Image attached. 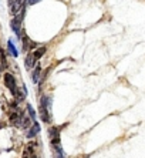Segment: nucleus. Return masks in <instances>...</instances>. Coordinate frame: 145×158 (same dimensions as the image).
Segmentation results:
<instances>
[{"label":"nucleus","mask_w":145,"mask_h":158,"mask_svg":"<svg viewBox=\"0 0 145 158\" xmlns=\"http://www.w3.org/2000/svg\"><path fill=\"white\" fill-rule=\"evenodd\" d=\"M51 143V150H53V158H64V151L60 144V128L58 127H51L48 131Z\"/></svg>","instance_id":"f257e3e1"},{"label":"nucleus","mask_w":145,"mask_h":158,"mask_svg":"<svg viewBox=\"0 0 145 158\" xmlns=\"http://www.w3.org/2000/svg\"><path fill=\"white\" fill-rule=\"evenodd\" d=\"M40 117L44 123H51V97L50 96H43L40 98Z\"/></svg>","instance_id":"f03ea898"},{"label":"nucleus","mask_w":145,"mask_h":158,"mask_svg":"<svg viewBox=\"0 0 145 158\" xmlns=\"http://www.w3.org/2000/svg\"><path fill=\"white\" fill-rule=\"evenodd\" d=\"M27 111H29V117L31 121H34L36 120V113H34V110H33L31 104H27Z\"/></svg>","instance_id":"ddd939ff"},{"label":"nucleus","mask_w":145,"mask_h":158,"mask_svg":"<svg viewBox=\"0 0 145 158\" xmlns=\"http://www.w3.org/2000/svg\"><path fill=\"white\" fill-rule=\"evenodd\" d=\"M10 26H11V30L14 31L16 36H17L19 39L22 40V34H20V33H22V22H20V20H17V19L14 17L10 22Z\"/></svg>","instance_id":"423d86ee"},{"label":"nucleus","mask_w":145,"mask_h":158,"mask_svg":"<svg viewBox=\"0 0 145 158\" xmlns=\"http://www.w3.org/2000/svg\"><path fill=\"white\" fill-rule=\"evenodd\" d=\"M7 50H9V53H10L11 57H19V52H17V48H16V44H14L13 40L7 41Z\"/></svg>","instance_id":"9d476101"},{"label":"nucleus","mask_w":145,"mask_h":158,"mask_svg":"<svg viewBox=\"0 0 145 158\" xmlns=\"http://www.w3.org/2000/svg\"><path fill=\"white\" fill-rule=\"evenodd\" d=\"M13 2H14V0H9V4H11V3H13Z\"/></svg>","instance_id":"2eb2a0df"},{"label":"nucleus","mask_w":145,"mask_h":158,"mask_svg":"<svg viewBox=\"0 0 145 158\" xmlns=\"http://www.w3.org/2000/svg\"><path fill=\"white\" fill-rule=\"evenodd\" d=\"M39 2H41V0H29V3H30V4H37Z\"/></svg>","instance_id":"4468645a"},{"label":"nucleus","mask_w":145,"mask_h":158,"mask_svg":"<svg viewBox=\"0 0 145 158\" xmlns=\"http://www.w3.org/2000/svg\"><path fill=\"white\" fill-rule=\"evenodd\" d=\"M41 74V66L40 64H36L33 67V71H31V81L33 83H39V77Z\"/></svg>","instance_id":"6e6552de"},{"label":"nucleus","mask_w":145,"mask_h":158,"mask_svg":"<svg viewBox=\"0 0 145 158\" xmlns=\"http://www.w3.org/2000/svg\"><path fill=\"white\" fill-rule=\"evenodd\" d=\"M26 3H27V0H14L10 4V13L13 15V17L17 16L20 11L26 10Z\"/></svg>","instance_id":"20e7f679"},{"label":"nucleus","mask_w":145,"mask_h":158,"mask_svg":"<svg viewBox=\"0 0 145 158\" xmlns=\"http://www.w3.org/2000/svg\"><path fill=\"white\" fill-rule=\"evenodd\" d=\"M33 46H34V44H33V41L30 40L29 37H27V36H23V52H27L30 47L33 48Z\"/></svg>","instance_id":"f8f14e48"},{"label":"nucleus","mask_w":145,"mask_h":158,"mask_svg":"<svg viewBox=\"0 0 145 158\" xmlns=\"http://www.w3.org/2000/svg\"><path fill=\"white\" fill-rule=\"evenodd\" d=\"M46 46H41V47H37V48H34L33 50V54H34V57H36V60H39V59H41L44 56V53H46Z\"/></svg>","instance_id":"9b49d317"},{"label":"nucleus","mask_w":145,"mask_h":158,"mask_svg":"<svg viewBox=\"0 0 145 158\" xmlns=\"http://www.w3.org/2000/svg\"><path fill=\"white\" fill-rule=\"evenodd\" d=\"M36 64H37V60H36V57H34V54H33V52L27 53V56H26V59H24L26 69H27V70H31Z\"/></svg>","instance_id":"39448f33"},{"label":"nucleus","mask_w":145,"mask_h":158,"mask_svg":"<svg viewBox=\"0 0 145 158\" xmlns=\"http://www.w3.org/2000/svg\"><path fill=\"white\" fill-rule=\"evenodd\" d=\"M39 132H40V125H39V123L34 121L33 127H30V130L27 131V138H34Z\"/></svg>","instance_id":"1a4fd4ad"},{"label":"nucleus","mask_w":145,"mask_h":158,"mask_svg":"<svg viewBox=\"0 0 145 158\" xmlns=\"http://www.w3.org/2000/svg\"><path fill=\"white\" fill-rule=\"evenodd\" d=\"M3 78H4V85L10 90V93L13 94V96H16V93H17V90H19L17 83H16V78L13 77L10 73H6Z\"/></svg>","instance_id":"7ed1b4c3"},{"label":"nucleus","mask_w":145,"mask_h":158,"mask_svg":"<svg viewBox=\"0 0 145 158\" xmlns=\"http://www.w3.org/2000/svg\"><path fill=\"white\" fill-rule=\"evenodd\" d=\"M23 158H37L36 155V144H29L23 152Z\"/></svg>","instance_id":"0eeeda50"}]
</instances>
